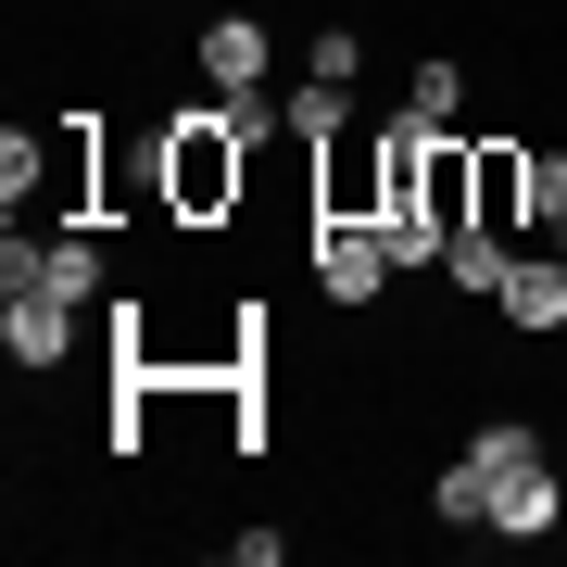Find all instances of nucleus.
<instances>
[{"label": "nucleus", "instance_id": "9d476101", "mask_svg": "<svg viewBox=\"0 0 567 567\" xmlns=\"http://www.w3.org/2000/svg\"><path fill=\"white\" fill-rule=\"evenodd\" d=\"M404 114H466V63H442V51H416V76H404Z\"/></svg>", "mask_w": 567, "mask_h": 567}, {"label": "nucleus", "instance_id": "ddd939ff", "mask_svg": "<svg viewBox=\"0 0 567 567\" xmlns=\"http://www.w3.org/2000/svg\"><path fill=\"white\" fill-rule=\"evenodd\" d=\"M39 164H51L39 126H13V140H0V189H13V215H25V189H39Z\"/></svg>", "mask_w": 567, "mask_h": 567}, {"label": "nucleus", "instance_id": "7ed1b4c3", "mask_svg": "<svg viewBox=\"0 0 567 567\" xmlns=\"http://www.w3.org/2000/svg\"><path fill=\"white\" fill-rule=\"evenodd\" d=\"M76 316L89 303H63V290H0V353H13L25 379H51V365L76 353Z\"/></svg>", "mask_w": 567, "mask_h": 567}, {"label": "nucleus", "instance_id": "f257e3e1", "mask_svg": "<svg viewBox=\"0 0 567 567\" xmlns=\"http://www.w3.org/2000/svg\"><path fill=\"white\" fill-rule=\"evenodd\" d=\"M240 164H252V140L227 126V102L164 126V189H177V215H227V203H240Z\"/></svg>", "mask_w": 567, "mask_h": 567}, {"label": "nucleus", "instance_id": "0eeeda50", "mask_svg": "<svg viewBox=\"0 0 567 567\" xmlns=\"http://www.w3.org/2000/svg\"><path fill=\"white\" fill-rule=\"evenodd\" d=\"M505 265H517V240L466 215L454 240H442V290H454V303H492V290H505Z\"/></svg>", "mask_w": 567, "mask_h": 567}, {"label": "nucleus", "instance_id": "f8f14e48", "mask_svg": "<svg viewBox=\"0 0 567 567\" xmlns=\"http://www.w3.org/2000/svg\"><path fill=\"white\" fill-rule=\"evenodd\" d=\"M466 454L505 480V466H529V454H543V429H529V416H480V429H466Z\"/></svg>", "mask_w": 567, "mask_h": 567}, {"label": "nucleus", "instance_id": "4468645a", "mask_svg": "<svg viewBox=\"0 0 567 567\" xmlns=\"http://www.w3.org/2000/svg\"><path fill=\"white\" fill-rule=\"evenodd\" d=\"M316 76H328V89L365 76V39H353V25H316Z\"/></svg>", "mask_w": 567, "mask_h": 567}, {"label": "nucleus", "instance_id": "6e6552de", "mask_svg": "<svg viewBox=\"0 0 567 567\" xmlns=\"http://www.w3.org/2000/svg\"><path fill=\"white\" fill-rule=\"evenodd\" d=\"M25 290H63V303H102V240H76V227H39V278Z\"/></svg>", "mask_w": 567, "mask_h": 567}, {"label": "nucleus", "instance_id": "423d86ee", "mask_svg": "<svg viewBox=\"0 0 567 567\" xmlns=\"http://www.w3.org/2000/svg\"><path fill=\"white\" fill-rule=\"evenodd\" d=\"M189 63H203V89H265V25L252 13H203V39H189Z\"/></svg>", "mask_w": 567, "mask_h": 567}, {"label": "nucleus", "instance_id": "20e7f679", "mask_svg": "<svg viewBox=\"0 0 567 567\" xmlns=\"http://www.w3.org/2000/svg\"><path fill=\"white\" fill-rule=\"evenodd\" d=\"M567 517V480H555V454H529L492 480V543H543V529Z\"/></svg>", "mask_w": 567, "mask_h": 567}, {"label": "nucleus", "instance_id": "f03ea898", "mask_svg": "<svg viewBox=\"0 0 567 567\" xmlns=\"http://www.w3.org/2000/svg\"><path fill=\"white\" fill-rule=\"evenodd\" d=\"M391 278H404V265H391L379 215H328V227H316V290H328V303H353V316H365Z\"/></svg>", "mask_w": 567, "mask_h": 567}, {"label": "nucleus", "instance_id": "2eb2a0df", "mask_svg": "<svg viewBox=\"0 0 567 567\" xmlns=\"http://www.w3.org/2000/svg\"><path fill=\"white\" fill-rule=\"evenodd\" d=\"M529 215L567 227V152H529Z\"/></svg>", "mask_w": 567, "mask_h": 567}, {"label": "nucleus", "instance_id": "1a4fd4ad", "mask_svg": "<svg viewBox=\"0 0 567 567\" xmlns=\"http://www.w3.org/2000/svg\"><path fill=\"white\" fill-rule=\"evenodd\" d=\"M429 517H442V529H492V466H480V454H454L442 480H429Z\"/></svg>", "mask_w": 567, "mask_h": 567}, {"label": "nucleus", "instance_id": "9b49d317", "mask_svg": "<svg viewBox=\"0 0 567 567\" xmlns=\"http://www.w3.org/2000/svg\"><path fill=\"white\" fill-rule=\"evenodd\" d=\"M341 126H353V102H341V89H328V76H303V89H290V140H341Z\"/></svg>", "mask_w": 567, "mask_h": 567}, {"label": "nucleus", "instance_id": "39448f33", "mask_svg": "<svg viewBox=\"0 0 567 567\" xmlns=\"http://www.w3.org/2000/svg\"><path fill=\"white\" fill-rule=\"evenodd\" d=\"M492 316L529 328V341H555V328H567V252H517L505 290H492Z\"/></svg>", "mask_w": 567, "mask_h": 567}, {"label": "nucleus", "instance_id": "dca6fc26", "mask_svg": "<svg viewBox=\"0 0 567 567\" xmlns=\"http://www.w3.org/2000/svg\"><path fill=\"white\" fill-rule=\"evenodd\" d=\"M555 252H567V227H555Z\"/></svg>", "mask_w": 567, "mask_h": 567}]
</instances>
